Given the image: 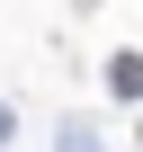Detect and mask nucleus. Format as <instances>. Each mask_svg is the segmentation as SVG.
Masks as SVG:
<instances>
[{"instance_id": "obj_1", "label": "nucleus", "mask_w": 143, "mask_h": 152, "mask_svg": "<svg viewBox=\"0 0 143 152\" xmlns=\"http://www.w3.org/2000/svg\"><path fill=\"white\" fill-rule=\"evenodd\" d=\"M107 90L116 99H143V54H107Z\"/></svg>"}, {"instance_id": "obj_2", "label": "nucleus", "mask_w": 143, "mask_h": 152, "mask_svg": "<svg viewBox=\"0 0 143 152\" xmlns=\"http://www.w3.org/2000/svg\"><path fill=\"white\" fill-rule=\"evenodd\" d=\"M134 143H143V125H134Z\"/></svg>"}]
</instances>
